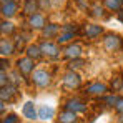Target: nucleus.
I'll return each mask as SVG.
<instances>
[{"mask_svg": "<svg viewBox=\"0 0 123 123\" xmlns=\"http://www.w3.org/2000/svg\"><path fill=\"white\" fill-rule=\"evenodd\" d=\"M0 110H2V113L5 111V102H2V103H0Z\"/></svg>", "mask_w": 123, "mask_h": 123, "instance_id": "nucleus-32", "label": "nucleus"}, {"mask_svg": "<svg viewBox=\"0 0 123 123\" xmlns=\"http://www.w3.org/2000/svg\"><path fill=\"white\" fill-rule=\"evenodd\" d=\"M117 13H118V20H120V22H123V8L120 10V12H117Z\"/></svg>", "mask_w": 123, "mask_h": 123, "instance_id": "nucleus-31", "label": "nucleus"}, {"mask_svg": "<svg viewBox=\"0 0 123 123\" xmlns=\"http://www.w3.org/2000/svg\"><path fill=\"white\" fill-rule=\"evenodd\" d=\"M65 108L67 110H72V111H77V113H82L86 110V103L80 100V98H68L65 102Z\"/></svg>", "mask_w": 123, "mask_h": 123, "instance_id": "nucleus-9", "label": "nucleus"}, {"mask_svg": "<svg viewBox=\"0 0 123 123\" xmlns=\"http://www.w3.org/2000/svg\"><path fill=\"white\" fill-rule=\"evenodd\" d=\"M78 122V117H77V111H72V110H63L60 115H58V123H77Z\"/></svg>", "mask_w": 123, "mask_h": 123, "instance_id": "nucleus-16", "label": "nucleus"}, {"mask_svg": "<svg viewBox=\"0 0 123 123\" xmlns=\"http://www.w3.org/2000/svg\"><path fill=\"white\" fill-rule=\"evenodd\" d=\"M17 88L13 86V85H5V86H2V93H0V97H2V102H8L10 98H12V95H15L17 92H15Z\"/></svg>", "mask_w": 123, "mask_h": 123, "instance_id": "nucleus-20", "label": "nucleus"}, {"mask_svg": "<svg viewBox=\"0 0 123 123\" xmlns=\"http://www.w3.org/2000/svg\"><path fill=\"white\" fill-rule=\"evenodd\" d=\"M0 52H2V57H10L12 53L17 52L15 43L12 40H8V38H2V42H0Z\"/></svg>", "mask_w": 123, "mask_h": 123, "instance_id": "nucleus-15", "label": "nucleus"}, {"mask_svg": "<svg viewBox=\"0 0 123 123\" xmlns=\"http://www.w3.org/2000/svg\"><path fill=\"white\" fill-rule=\"evenodd\" d=\"M83 30H85V37L90 38V40L98 38V37L103 33V27L102 25H97V23H86Z\"/></svg>", "mask_w": 123, "mask_h": 123, "instance_id": "nucleus-7", "label": "nucleus"}, {"mask_svg": "<svg viewBox=\"0 0 123 123\" xmlns=\"http://www.w3.org/2000/svg\"><path fill=\"white\" fill-rule=\"evenodd\" d=\"M5 2H15V0H2V3H5Z\"/></svg>", "mask_w": 123, "mask_h": 123, "instance_id": "nucleus-34", "label": "nucleus"}, {"mask_svg": "<svg viewBox=\"0 0 123 123\" xmlns=\"http://www.w3.org/2000/svg\"><path fill=\"white\" fill-rule=\"evenodd\" d=\"M17 70L20 72L22 75H32L35 70V60L33 58H30V57H22V58H18L17 60Z\"/></svg>", "mask_w": 123, "mask_h": 123, "instance_id": "nucleus-4", "label": "nucleus"}, {"mask_svg": "<svg viewBox=\"0 0 123 123\" xmlns=\"http://www.w3.org/2000/svg\"><path fill=\"white\" fill-rule=\"evenodd\" d=\"M82 55V47L78 43H70L68 47H65L63 50V57L68 58V60H73V58H78Z\"/></svg>", "mask_w": 123, "mask_h": 123, "instance_id": "nucleus-12", "label": "nucleus"}, {"mask_svg": "<svg viewBox=\"0 0 123 123\" xmlns=\"http://www.w3.org/2000/svg\"><path fill=\"white\" fill-rule=\"evenodd\" d=\"M22 73L17 70V72H13V73H10V77H12V83L13 85H18V83L22 82V77H20Z\"/></svg>", "mask_w": 123, "mask_h": 123, "instance_id": "nucleus-27", "label": "nucleus"}, {"mask_svg": "<svg viewBox=\"0 0 123 123\" xmlns=\"http://www.w3.org/2000/svg\"><path fill=\"white\" fill-rule=\"evenodd\" d=\"M18 12V3L17 2H5L2 3V17L3 18H12Z\"/></svg>", "mask_w": 123, "mask_h": 123, "instance_id": "nucleus-11", "label": "nucleus"}, {"mask_svg": "<svg viewBox=\"0 0 123 123\" xmlns=\"http://www.w3.org/2000/svg\"><path fill=\"white\" fill-rule=\"evenodd\" d=\"M22 12L25 13V15H33V13H37V12H40V3H38V0H25L23 2V7H22Z\"/></svg>", "mask_w": 123, "mask_h": 123, "instance_id": "nucleus-13", "label": "nucleus"}, {"mask_svg": "<svg viewBox=\"0 0 123 123\" xmlns=\"http://www.w3.org/2000/svg\"><path fill=\"white\" fill-rule=\"evenodd\" d=\"M53 117H55V108H52V106H47V105L40 106V110H38V120H43V122H47V120H52Z\"/></svg>", "mask_w": 123, "mask_h": 123, "instance_id": "nucleus-17", "label": "nucleus"}, {"mask_svg": "<svg viewBox=\"0 0 123 123\" xmlns=\"http://www.w3.org/2000/svg\"><path fill=\"white\" fill-rule=\"evenodd\" d=\"M60 35V25L57 23H47L43 28H42V37L43 38H57Z\"/></svg>", "mask_w": 123, "mask_h": 123, "instance_id": "nucleus-10", "label": "nucleus"}, {"mask_svg": "<svg viewBox=\"0 0 123 123\" xmlns=\"http://www.w3.org/2000/svg\"><path fill=\"white\" fill-rule=\"evenodd\" d=\"M118 98H120V97H117V95H110V97H105V98H103V103H105L106 106H115L117 102H118Z\"/></svg>", "mask_w": 123, "mask_h": 123, "instance_id": "nucleus-25", "label": "nucleus"}, {"mask_svg": "<svg viewBox=\"0 0 123 123\" xmlns=\"http://www.w3.org/2000/svg\"><path fill=\"white\" fill-rule=\"evenodd\" d=\"M123 88V78H115L113 83H111V90L113 92H118V90H122Z\"/></svg>", "mask_w": 123, "mask_h": 123, "instance_id": "nucleus-26", "label": "nucleus"}, {"mask_svg": "<svg viewBox=\"0 0 123 123\" xmlns=\"http://www.w3.org/2000/svg\"><path fill=\"white\" fill-rule=\"evenodd\" d=\"M85 92H86L88 95H93V97H102V95H105V93L108 92V86H106L105 83L95 82V83H92V85H88V86L85 88Z\"/></svg>", "mask_w": 123, "mask_h": 123, "instance_id": "nucleus-8", "label": "nucleus"}, {"mask_svg": "<svg viewBox=\"0 0 123 123\" xmlns=\"http://www.w3.org/2000/svg\"><path fill=\"white\" fill-rule=\"evenodd\" d=\"M103 5L110 12H120L123 8V0H103Z\"/></svg>", "mask_w": 123, "mask_h": 123, "instance_id": "nucleus-18", "label": "nucleus"}, {"mask_svg": "<svg viewBox=\"0 0 123 123\" xmlns=\"http://www.w3.org/2000/svg\"><path fill=\"white\" fill-rule=\"evenodd\" d=\"M42 55H43V52H42L40 45H28L27 47V57L37 60V58H40Z\"/></svg>", "mask_w": 123, "mask_h": 123, "instance_id": "nucleus-19", "label": "nucleus"}, {"mask_svg": "<svg viewBox=\"0 0 123 123\" xmlns=\"http://www.w3.org/2000/svg\"><path fill=\"white\" fill-rule=\"evenodd\" d=\"M85 65H86V62L78 57V58L70 60V63H68V70H80V68H83Z\"/></svg>", "mask_w": 123, "mask_h": 123, "instance_id": "nucleus-22", "label": "nucleus"}, {"mask_svg": "<svg viewBox=\"0 0 123 123\" xmlns=\"http://www.w3.org/2000/svg\"><path fill=\"white\" fill-rule=\"evenodd\" d=\"M115 110H117V113L123 115V98H118V102L115 105Z\"/></svg>", "mask_w": 123, "mask_h": 123, "instance_id": "nucleus-29", "label": "nucleus"}, {"mask_svg": "<svg viewBox=\"0 0 123 123\" xmlns=\"http://www.w3.org/2000/svg\"><path fill=\"white\" fill-rule=\"evenodd\" d=\"M7 83H8V77H7L5 70H2V75H0V85H2V86H5Z\"/></svg>", "mask_w": 123, "mask_h": 123, "instance_id": "nucleus-30", "label": "nucleus"}, {"mask_svg": "<svg viewBox=\"0 0 123 123\" xmlns=\"http://www.w3.org/2000/svg\"><path fill=\"white\" fill-rule=\"evenodd\" d=\"M75 37V32H62L60 35L57 37V43H60V45H63V43H67V42H70L72 38Z\"/></svg>", "mask_w": 123, "mask_h": 123, "instance_id": "nucleus-23", "label": "nucleus"}, {"mask_svg": "<svg viewBox=\"0 0 123 123\" xmlns=\"http://www.w3.org/2000/svg\"><path fill=\"white\" fill-rule=\"evenodd\" d=\"M2 123H18V118H17V115H13V113H12V115L5 117Z\"/></svg>", "mask_w": 123, "mask_h": 123, "instance_id": "nucleus-28", "label": "nucleus"}, {"mask_svg": "<svg viewBox=\"0 0 123 123\" xmlns=\"http://www.w3.org/2000/svg\"><path fill=\"white\" fill-rule=\"evenodd\" d=\"M45 25H47V17L43 13H40V12H37V13L28 17V27L32 30H42Z\"/></svg>", "mask_w": 123, "mask_h": 123, "instance_id": "nucleus-6", "label": "nucleus"}, {"mask_svg": "<svg viewBox=\"0 0 123 123\" xmlns=\"http://www.w3.org/2000/svg\"><path fill=\"white\" fill-rule=\"evenodd\" d=\"M22 113H23V117H25L27 120H30V122L38 120V111L35 110V106H33V103H32V102H27L25 105H23Z\"/></svg>", "mask_w": 123, "mask_h": 123, "instance_id": "nucleus-14", "label": "nucleus"}, {"mask_svg": "<svg viewBox=\"0 0 123 123\" xmlns=\"http://www.w3.org/2000/svg\"><path fill=\"white\" fill-rule=\"evenodd\" d=\"M32 83L40 86V88H45V86H48L52 83V77H50V73L47 70H35L32 73Z\"/></svg>", "mask_w": 123, "mask_h": 123, "instance_id": "nucleus-3", "label": "nucleus"}, {"mask_svg": "<svg viewBox=\"0 0 123 123\" xmlns=\"http://www.w3.org/2000/svg\"><path fill=\"white\" fill-rule=\"evenodd\" d=\"M60 43H55V42H50V40H43L40 43V48L43 52V55H47L48 58H57L60 55Z\"/></svg>", "mask_w": 123, "mask_h": 123, "instance_id": "nucleus-5", "label": "nucleus"}, {"mask_svg": "<svg viewBox=\"0 0 123 123\" xmlns=\"http://www.w3.org/2000/svg\"><path fill=\"white\" fill-rule=\"evenodd\" d=\"M103 45H105L106 52H118L123 47V40L115 33H106L103 38Z\"/></svg>", "mask_w": 123, "mask_h": 123, "instance_id": "nucleus-2", "label": "nucleus"}, {"mask_svg": "<svg viewBox=\"0 0 123 123\" xmlns=\"http://www.w3.org/2000/svg\"><path fill=\"white\" fill-rule=\"evenodd\" d=\"M0 30H2V35H12V33L15 32V25H13L12 22L3 20L2 25H0Z\"/></svg>", "mask_w": 123, "mask_h": 123, "instance_id": "nucleus-21", "label": "nucleus"}, {"mask_svg": "<svg viewBox=\"0 0 123 123\" xmlns=\"http://www.w3.org/2000/svg\"><path fill=\"white\" fill-rule=\"evenodd\" d=\"M120 123H123V115H120V120H118Z\"/></svg>", "mask_w": 123, "mask_h": 123, "instance_id": "nucleus-33", "label": "nucleus"}, {"mask_svg": "<svg viewBox=\"0 0 123 123\" xmlns=\"http://www.w3.org/2000/svg\"><path fill=\"white\" fill-rule=\"evenodd\" d=\"M105 5H100V3H95L93 7H92V15L93 17H97V18H100V17H105Z\"/></svg>", "mask_w": 123, "mask_h": 123, "instance_id": "nucleus-24", "label": "nucleus"}, {"mask_svg": "<svg viewBox=\"0 0 123 123\" xmlns=\"http://www.w3.org/2000/svg\"><path fill=\"white\" fill-rule=\"evenodd\" d=\"M62 82H63V86H65V88H68V90H77V88H80V85H82V78H80V75H78L75 70H68V72L63 75Z\"/></svg>", "mask_w": 123, "mask_h": 123, "instance_id": "nucleus-1", "label": "nucleus"}]
</instances>
